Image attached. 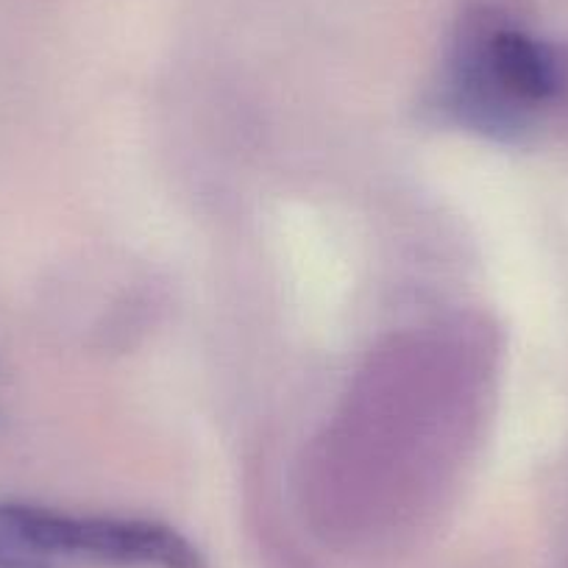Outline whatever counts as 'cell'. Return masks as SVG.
<instances>
[{"label":"cell","instance_id":"cell-1","mask_svg":"<svg viewBox=\"0 0 568 568\" xmlns=\"http://www.w3.org/2000/svg\"><path fill=\"white\" fill-rule=\"evenodd\" d=\"M557 42H546L510 14L479 7L460 20L440 73L435 109L494 140H521L551 109Z\"/></svg>","mask_w":568,"mask_h":568},{"label":"cell","instance_id":"cell-2","mask_svg":"<svg viewBox=\"0 0 568 568\" xmlns=\"http://www.w3.org/2000/svg\"><path fill=\"white\" fill-rule=\"evenodd\" d=\"M0 568H206V560L160 521L0 501Z\"/></svg>","mask_w":568,"mask_h":568},{"label":"cell","instance_id":"cell-3","mask_svg":"<svg viewBox=\"0 0 568 568\" xmlns=\"http://www.w3.org/2000/svg\"><path fill=\"white\" fill-rule=\"evenodd\" d=\"M551 109L568 118V45H557V87Z\"/></svg>","mask_w":568,"mask_h":568}]
</instances>
